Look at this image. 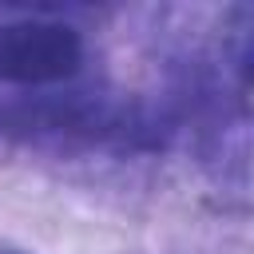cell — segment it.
Returning <instances> with one entry per match:
<instances>
[{
  "instance_id": "obj_1",
  "label": "cell",
  "mask_w": 254,
  "mask_h": 254,
  "mask_svg": "<svg viewBox=\"0 0 254 254\" xmlns=\"http://www.w3.org/2000/svg\"><path fill=\"white\" fill-rule=\"evenodd\" d=\"M83 64V40L56 20L0 24V83H60Z\"/></svg>"
},
{
  "instance_id": "obj_2",
  "label": "cell",
  "mask_w": 254,
  "mask_h": 254,
  "mask_svg": "<svg viewBox=\"0 0 254 254\" xmlns=\"http://www.w3.org/2000/svg\"><path fill=\"white\" fill-rule=\"evenodd\" d=\"M0 254H16V250H0Z\"/></svg>"
}]
</instances>
